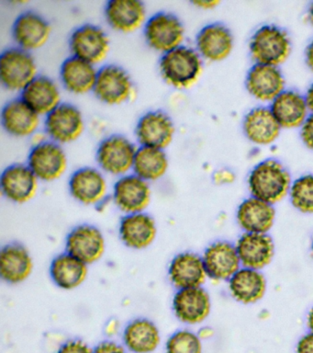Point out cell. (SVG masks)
I'll return each instance as SVG.
<instances>
[{
	"mask_svg": "<svg viewBox=\"0 0 313 353\" xmlns=\"http://www.w3.org/2000/svg\"><path fill=\"white\" fill-rule=\"evenodd\" d=\"M158 66L166 84L177 90H188L202 77L203 59L196 49L184 44L162 54Z\"/></svg>",
	"mask_w": 313,
	"mask_h": 353,
	"instance_id": "6da1fadb",
	"label": "cell"
},
{
	"mask_svg": "<svg viewBox=\"0 0 313 353\" xmlns=\"http://www.w3.org/2000/svg\"><path fill=\"white\" fill-rule=\"evenodd\" d=\"M291 176L279 160H263L252 168L248 176L252 197L270 204L279 203L290 193Z\"/></svg>",
	"mask_w": 313,
	"mask_h": 353,
	"instance_id": "7a4b0ae2",
	"label": "cell"
},
{
	"mask_svg": "<svg viewBox=\"0 0 313 353\" xmlns=\"http://www.w3.org/2000/svg\"><path fill=\"white\" fill-rule=\"evenodd\" d=\"M292 44L290 35L276 25L258 28L249 41L250 54L255 63L279 66L290 57Z\"/></svg>",
	"mask_w": 313,
	"mask_h": 353,
	"instance_id": "3957f363",
	"label": "cell"
},
{
	"mask_svg": "<svg viewBox=\"0 0 313 353\" xmlns=\"http://www.w3.org/2000/svg\"><path fill=\"white\" fill-rule=\"evenodd\" d=\"M137 149L136 143L125 135L111 134L98 143L96 161L102 172L120 178L133 172Z\"/></svg>",
	"mask_w": 313,
	"mask_h": 353,
	"instance_id": "277c9868",
	"label": "cell"
},
{
	"mask_svg": "<svg viewBox=\"0 0 313 353\" xmlns=\"http://www.w3.org/2000/svg\"><path fill=\"white\" fill-rule=\"evenodd\" d=\"M39 74L32 52L13 46L0 55V82L10 92L21 94Z\"/></svg>",
	"mask_w": 313,
	"mask_h": 353,
	"instance_id": "5b68a950",
	"label": "cell"
},
{
	"mask_svg": "<svg viewBox=\"0 0 313 353\" xmlns=\"http://www.w3.org/2000/svg\"><path fill=\"white\" fill-rule=\"evenodd\" d=\"M142 29L145 43L161 54L184 46L185 26L175 14L159 11L147 19Z\"/></svg>",
	"mask_w": 313,
	"mask_h": 353,
	"instance_id": "8992f818",
	"label": "cell"
},
{
	"mask_svg": "<svg viewBox=\"0 0 313 353\" xmlns=\"http://www.w3.org/2000/svg\"><path fill=\"white\" fill-rule=\"evenodd\" d=\"M26 164L40 181L53 182L67 172L68 157L63 145L43 139L32 146Z\"/></svg>",
	"mask_w": 313,
	"mask_h": 353,
	"instance_id": "52a82bcc",
	"label": "cell"
},
{
	"mask_svg": "<svg viewBox=\"0 0 313 353\" xmlns=\"http://www.w3.org/2000/svg\"><path fill=\"white\" fill-rule=\"evenodd\" d=\"M68 47L72 57L97 66L108 57L111 40L108 33L98 25L85 23L71 32Z\"/></svg>",
	"mask_w": 313,
	"mask_h": 353,
	"instance_id": "ba28073f",
	"label": "cell"
},
{
	"mask_svg": "<svg viewBox=\"0 0 313 353\" xmlns=\"http://www.w3.org/2000/svg\"><path fill=\"white\" fill-rule=\"evenodd\" d=\"M133 92V79L122 66L108 63L98 68L93 94L101 103L119 106L130 101Z\"/></svg>",
	"mask_w": 313,
	"mask_h": 353,
	"instance_id": "9c48e42d",
	"label": "cell"
},
{
	"mask_svg": "<svg viewBox=\"0 0 313 353\" xmlns=\"http://www.w3.org/2000/svg\"><path fill=\"white\" fill-rule=\"evenodd\" d=\"M48 139L64 145L78 141L85 131L83 113L76 105L63 102L43 121Z\"/></svg>",
	"mask_w": 313,
	"mask_h": 353,
	"instance_id": "30bf717a",
	"label": "cell"
},
{
	"mask_svg": "<svg viewBox=\"0 0 313 353\" xmlns=\"http://www.w3.org/2000/svg\"><path fill=\"white\" fill-rule=\"evenodd\" d=\"M71 197L87 206H98L108 198L109 185L100 168L83 167L74 171L68 181Z\"/></svg>",
	"mask_w": 313,
	"mask_h": 353,
	"instance_id": "8fae6325",
	"label": "cell"
},
{
	"mask_svg": "<svg viewBox=\"0 0 313 353\" xmlns=\"http://www.w3.org/2000/svg\"><path fill=\"white\" fill-rule=\"evenodd\" d=\"M115 206L125 214L147 211L152 201V189L149 182L133 172L120 176L115 181L111 193Z\"/></svg>",
	"mask_w": 313,
	"mask_h": 353,
	"instance_id": "7c38bea8",
	"label": "cell"
},
{
	"mask_svg": "<svg viewBox=\"0 0 313 353\" xmlns=\"http://www.w3.org/2000/svg\"><path fill=\"white\" fill-rule=\"evenodd\" d=\"M134 132L139 146L166 150L174 141L175 125L166 112L153 110L139 118Z\"/></svg>",
	"mask_w": 313,
	"mask_h": 353,
	"instance_id": "4fadbf2b",
	"label": "cell"
},
{
	"mask_svg": "<svg viewBox=\"0 0 313 353\" xmlns=\"http://www.w3.org/2000/svg\"><path fill=\"white\" fill-rule=\"evenodd\" d=\"M52 26L40 13L27 10L21 13L13 21L12 36L19 48L32 52L46 46L50 40Z\"/></svg>",
	"mask_w": 313,
	"mask_h": 353,
	"instance_id": "5bb4252c",
	"label": "cell"
},
{
	"mask_svg": "<svg viewBox=\"0 0 313 353\" xmlns=\"http://www.w3.org/2000/svg\"><path fill=\"white\" fill-rule=\"evenodd\" d=\"M39 182L26 163H15L8 165L2 172L0 190L8 201L16 204H25L36 196Z\"/></svg>",
	"mask_w": 313,
	"mask_h": 353,
	"instance_id": "9a60e30c",
	"label": "cell"
},
{
	"mask_svg": "<svg viewBox=\"0 0 313 353\" xmlns=\"http://www.w3.org/2000/svg\"><path fill=\"white\" fill-rule=\"evenodd\" d=\"M106 251V239L102 231L92 225L74 228L65 239V252L75 256L87 266L100 261Z\"/></svg>",
	"mask_w": 313,
	"mask_h": 353,
	"instance_id": "2e32d148",
	"label": "cell"
},
{
	"mask_svg": "<svg viewBox=\"0 0 313 353\" xmlns=\"http://www.w3.org/2000/svg\"><path fill=\"white\" fill-rule=\"evenodd\" d=\"M195 49L203 60L222 62L232 54L235 38L226 25L213 22L200 29L195 40Z\"/></svg>",
	"mask_w": 313,
	"mask_h": 353,
	"instance_id": "e0dca14e",
	"label": "cell"
},
{
	"mask_svg": "<svg viewBox=\"0 0 313 353\" xmlns=\"http://www.w3.org/2000/svg\"><path fill=\"white\" fill-rule=\"evenodd\" d=\"M104 17L115 32L131 33L144 28L147 11L140 0H109L104 7Z\"/></svg>",
	"mask_w": 313,
	"mask_h": 353,
	"instance_id": "ac0fdd59",
	"label": "cell"
},
{
	"mask_svg": "<svg viewBox=\"0 0 313 353\" xmlns=\"http://www.w3.org/2000/svg\"><path fill=\"white\" fill-rule=\"evenodd\" d=\"M42 118L21 97L10 99L1 110V124L8 134L28 138L36 134Z\"/></svg>",
	"mask_w": 313,
	"mask_h": 353,
	"instance_id": "d6986e66",
	"label": "cell"
},
{
	"mask_svg": "<svg viewBox=\"0 0 313 353\" xmlns=\"http://www.w3.org/2000/svg\"><path fill=\"white\" fill-rule=\"evenodd\" d=\"M246 88L257 101L272 102L285 90L284 74L279 66L255 63L246 74Z\"/></svg>",
	"mask_w": 313,
	"mask_h": 353,
	"instance_id": "ffe728a7",
	"label": "cell"
},
{
	"mask_svg": "<svg viewBox=\"0 0 313 353\" xmlns=\"http://www.w3.org/2000/svg\"><path fill=\"white\" fill-rule=\"evenodd\" d=\"M172 308L175 316L183 324L199 325L211 313V297L202 287L177 290L173 297Z\"/></svg>",
	"mask_w": 313,
	"mask_h": 353,
	"instance_id": "44dd1931",
	"label": "cell"
},
{
	"mask_svg": "<svg viewBox=\"0 0 313 353\" xmlns=\"http://www.w3.org/2000/svg\"><path fill=\"white\" fill-rule=\"evenodd\" d=\"M34 269V259L28 248L20 243H10L0 250V277L6 283H23Z\"/></svg>",
	"mask_w": 313,
	"mask_h": 353,
	"instance_id": "7402d4cb",
	"label": "cell"
},
{
	"mask_svg": "<svg viewBox=\"0 0 313 353\" xmlns=\"http://www.w3.org/2000/svg\"><path fill=\"white\" fill-rule=\"evenodd\" d=\"M119 234L126 247L142 250L155 243L158 236V225L155 218L147 212L125 214L120 222Z\"/></svg>",
	"mask_w": 313,
	"mask_h": 353,
	"instance_id": "603a6c76",
	"label": "cell"
},
{
	"mask_svg": "<svg viewBox=\"0 0 313 353\" xmlns=\"http://www.w3.org/2000/svg\"><path fill=\"white\" fill-rule=\"evenodd\" d=\"M208 278L214 281H229L239 270L241 261L235 245L218 241L208 245L202 256Z\"/></svg>",
	"mask_w": 313,
	"mask_h": 353,
	"instance_id": "cb8c5ba5",
	"label": "cell"
},
{
	"mask_svg": "<svg viewBox=\"0 0 313 353\" xmlns=\"http://www.w3.org/2000/svg\"><path fill=\"white\" fill-rule=\"evenodd\" d=\"M207 278L202 256L196 253L177 254L170 262L169 279L177 290L202 287Z\"/></svg>",
	"mask_w": 313,
	"mask_h": 353,
	"instance_id": "d4e9b609",
	"label": "cell"
},
{
	"mask_svg": "<svg viewBox=\"0 0 313 353\" xmlns=\"http://www.w3.org/2000/svg\"><path fill=\"white\" fill-rule=\"evenodd\" d=\"M98 68L97 66L70 55L59 69V79L63 88L75 95L93 92Z\"/></svg>",
	"mask_w": 313,
	"mask_h": 353,
	"instance_id": "484cf974",
	"label": "cell"
},
{
	"mask_svg": "<svg viewBox=\"0 0 313 353\" xmlns=\"http://www.w3.org/2000/svg\"><path fill=\"white\" fill-rule=\"evenodd\" d=\"M281 129L269 107H255L244 118V134L255 145H268L276 142Z\"/></svg>",
	"mask_w": 313,
	"mask_h": 353,
	"instance_id": "4316f807",
	"label": "cell"
},
{
	"mask_svg": "<svg viewBox=\"0 0 313 353\" xmlns=\"http://www.w3.org/2000/svg\"><path fill=\"white\" fill-rule=\"evenodd\" d=\"M269 108L282 129L301 128L310 115L305 96L292 90L283 91Z\"/></svg>",
	"mask_w": 313,
	"mask_h": 353,
	"instance_id": "83f0119b",
	"label": "cell"
},
{
	"mask_svg": "<svg viewBox=\"0 0 313 353\" xmlns=\"http://www.w3.org/2000/svg\"><path fill=\"white\" fill-rule=\"evenodd\" d=\"M20 97L41 117H45L63 103L61 90L51 77L39 74Z\"/></svg>",
	"mask_w": 313,
	"mask_h": 353,
	"instance_id": "f1b7e54d",
	"label": "cell"
},
{
	"mask_svg": "<svg viewBox=\"0 0 313 353\" xmlns=\"http://www.w3.org/2000/svg\"><path fill=\"white\" fill-rule=\"evenodd\" d=\"M235 248L241 266L257 270L268 266L274 253L273 240L266 234L244 233Z\"/></svg>",
	"mask_w": 313,
	"mask_h": 353,
	"instance_id": "f546056e",
	"label": "cell"
},
{
	"mask_svg": "<svg viewBox=\"0 0 313 353\" xmlns=\"http://www.w3.org/2000/svg\"><path fill=\"white\" fill-rule=\"evenodd\" d=\"M161 332L152 320L136 319L122 331V344L131 353H153L161 344Z\"/></svg>",
	"mask_w": 313,
	"mask_h": 353,
	"instance_id": "4dcf8cb0",
	"label": "cell"
},
{
	"mask_svg": "<svg viewBox=\"0 0 313 353\" xmlns=\"http://www.w3.org/2000/svg\"><path fill=\"white\" fill-rule=\"evenodd\" d=\"M236 217L246 233L266 234L274 225L276 210L273 204L251 196L239 205Z\"/></svg>",
	"mask_w": 313,
	"mask_h": 353,
	"instance_id": "1f68e13d",
	"label": "cell"
},
{
	"mask_svg": "<svg viewBox=\"0 0 313 353\" xmlns=\"http://www.w3.org/2000/svg\"><path fill=\"white\" fill-rule=\"evenodd\" d=\"M51 280L59 289L73 291L83 285L89 275V266L69 253L57 255L49 268Z\"/></svg>",
	"mask_w": 313,
	"mask_h": 353,
	"instance_id": "d6a6232c",
	"label": "cell"
},
{
	"mask_svg": "<svg viewBox=\"0 0 313 353\" xmlns=\"http://www.w3.org/2000/svg\"><path fill=\"white\" fill-rule=\"evenodd\" d=\"M229 288L235 299L249 305L262 299L266 281L259 270L241 268L230 279Z\"/></svg>",
	"mask_w": 313,
	"mask_h": 353,
	"instance_id": "836d02e7",
	"label": "cell"
},
{
	"mask_svg": "<svg viewBox=\"0 0 313 353\" xmlns=\"http://www.w3.org/2000/svg\"><path fill=\"white\" fill-rule=\"evenodd\" d=\"M169 170V159L166 150L138 146L134 159L133 174L151 183L163 179Z\"/></svg>",
	"mask_w": 313,
	"mask_h": 353,
	"instance_id": "e575fe53",
	"label": "cell"
},
{
	"mask_svg": "<svg viewBox=\"0 0 313 353\" xmlns=\"http://www.w3.org/2000/svg\"><path fill=\"white\" fill-rule=\"evenodd\" d=\"M290 201L298 211L303 214H313V175L307 174L299 176L291 184Z\"/></svg>",
	"mask_w": 313,
	"mask_h": 353,
	"instance_id": "d590c367",
	"label": "cell"
},
{
	"mask_svg": "<svg viewBox=\"0 0 313 353\" xmlns=\"http://www.w3.org/2000/svg\"><path fill=\"white\" fill-rule=\"evenodd\" d=\"M166 353H203L202 339L188 330L175 331L164 345Z\"/></svg>",
	"mask_w": 313,
	"mask_h": 353,
	"instance_id": "8d00e7d4",
	"label": "cell"
},
{
	"mask_svg": "<svg viewBox=\"0 0 313 353\" xmlns=\"http://www.w3.org/2000/svg\"><path fill=\"white\" fill-rule=\"evenodd\" d=\"M56 353H94V349L81 339H69L59 347Z\"/></svg>",
	"mask_w": 313,
	"mask_h": 353,
	"instance_id": "74e56055",
	"label": "cell"
},
{
	"mask_svg": "<svg viewBox=\"0 0 313 353\" xmlns=\"http://www.w3.org/2000/svg\"><path fill=\"white\" fill-rule=\"evenodd\" d=\"M94 353H129L125 345L111 341H101L94 347Z\"/></svg>",
	"mask_w": 313,
	"mask_h": 353,
	"instance_id": "f35d334b",
	"label": "cell"
},
{
	"mask_svg": "<svg viewBox=\"0 0 313 353\" xmlns=\"http://www.w3.org/2000/svg\"><path fill=\"white\" fill-rule=\"evenodd\" d=\"M301 138L304 145L313 151V114H310L301 127Z\"/></svg>",
	"mask_w": 313,
	"mask_h": 353,
	"instance_id": "ab89813d",
	"label": "cell"
},
{
	"mask_svg": "<svg viewBox=\"0 0 313 353\" xmlns=\"http://www.w3.org/2000/svg\"><path fill=\"white\" fill-rule=\"evenodd\" d=\"M235 175L229 170H219L213 175V181L218 185H228L235 181Z\"/></svg>",
	"mask_w": 313,
	"mask_h": 353,
	"instance_id": "60d3db41",
	"label": "cell"
},
{
	"mask_svg": "<svg viewBox=\"0 0 313 353\" xmlns=\"http://www.w3.org/2000/svg\"><path fill=\"white\" fill-rule=\"evenodd\" d=\"M296 353H313V333L302 336L296 344Z\"/></svg>",
	"mask_w": 313,
	"mask_h": 353,
	"instance_id": "b9f144b4",
	"label": "cell"
},
{
	"mask_svg": "<svg viewBox=\"0 0 313 353\" xmlns=\"http://www.w3.org/2000/svg\"><path fill=\"white\" fill-rule=\"evenodd\" d=\"M195 7L203 10H211L219 5L218 0H196L192 2Z\"/></svg>",
	"mask_w": 313,
	"mask_h": 353,
	"instance_id": "7bdbcfd3",
	"label": "cell"
},
{
	"mask_svg": "<svg viewBox=\"0 0 313 353\" xmlns=\"http://www.w3.org/2000/svg\"><path fill=\"white\" fill-rule=\"evenodd\" d=\"M120 331V323L116 319L109 320L105 327V334L109 338H114Z\"/></svg>",
	"mask_w": 313,
	"mask_h": 353,
	"instance_id": "ee69618b",
	"label": "cell"
},
{
	"mask_svg": "<svg viewBox=\"0 0 313 353\" xmlns=\"http://www.w3.org/2000/svg\"><path fill=\"white\" fill-rule=\"evenodd\" d=\"M305 61H306L307 68L313 73V40L307 44L306 51H305Z\"/></svg>",
	"mask_w": 313,
	"mask_h": 353,
	"instance_id": "f6af8a7d",
	"label": "cell"
},
{
	"mask_svg": "<svg viewBox=\"0 0 313 353\" xmlns=\"http://www.w3.org/2000/svg\"><path fill=\"white\" fill-rule=\"evenodd\" d=\"M305 99H306V102L307 105V108H309L310 114H313V83L310 85L309 88L307 90L306 94H305Z\"/></svg>",
	"mask_w": 313,
	"mask_h": 353,
	"instance_id": "bcb514c9",
	"label": "cell"
},
{
	"mask_svg": "<svg viewBox=\"0 0 313 353\" xmlns=\"http://www.w3.org/2000/svg\"><path fill=\"white\" fill-rule=\"evenodd\" d=\"M199 334V338L202 339H205L210 338L211 335H213V330H211V328L208 327H204L202 328V330H200Z\"/></svg>",
	"mask_w": 313,
	"mask_h": 353,
	"instance_id": "7dc6e473",
	"label": "cell"
},
{
	"mask_svg": "<svg viewBox=\"0 0 313 353\" xmlns=\"http://www.w3.org/2000/svg\"><path fill=\"white\" fill-rule=\"evenodd\" d=\"M307 327H309L310 332L313 333V308L307 314Z\"/></svg>",
	"mask_w": 313,
	"mask_h": 353,
	"instance_id": "c3c4849f",
	"label": "cell"
},
{
	"mask_svg": "<svg viewBox=\"0 0 313 353\" xmlns=\"http://www.w3.org/2000/svg\"><path fill=\"white\" fill-rule=\"evenodd\" d=\"M307 18H309L310 24H312L313 27V2L310 4L309 10H307Z\"/></svg>",
	"mask_w": 313,
	"mask_h": 353,
	"instance_id": "681fc988",
	"label": "cell"
},
{
	"mask_svg": "<svg viewBox=\"0 0 313 353\" xmlns=\"http://www.w3.org/2000/svg\"><path fill=\"white\" fill-rule=\"evenodd\" d=\"M312 256H313V239H312Z\"/></svg>",
	"mask_w": 313,
	"mask_h": 353,
	"instance_id": "f907efd6",
	"label": "cell"
}]
</instances>
